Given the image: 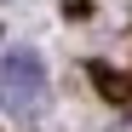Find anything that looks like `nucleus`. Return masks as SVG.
<instances>
[{
  "instance_id": "obj_1",
  "label": "nucleus",
  "mask_w": 132,
  "mask_h": 132,
  "mask_svg": "<svg viewBox=\"0 0 132 132\" xmlns=\"http://www.w3.org/2000/svg\"><path fill=\"white\" fill-rule=\"evenodd\" d=\"M40 103H46V63H40L35 46H12L0 57V109L23 121Z\"/></svg>"
},
{
  "instance_id": "obj_2",
  "label": "nucleus",
  "mask_w": 132,
  "mask_h": 132,
  "mask_svg": "<svg viewBox=\"0 0 132 132\" xmlns=\"http://www.w3.org/2000/svg\"><path fill=\"white\" fill-rule=\"evenodd\" d=\"M92 80L103 86L109 98H132V80H126V75H115V69H103V63H92Z\"/></svg>"
},
{
  "instance_id": "obj_3",
  "label": "nucleus",
  "mask_w": 132,
  "mask_h": 132,
  "mask_svg": "<svg viewBox=\"0 0 132 132\" xmlns=\"http://www.w3.org/2000/svg\"><path fill=\"white\" fill-rule=\"evenodd\" d=\"M115 132H132V126H115Z\"/></svg>"
}]
</instances>
